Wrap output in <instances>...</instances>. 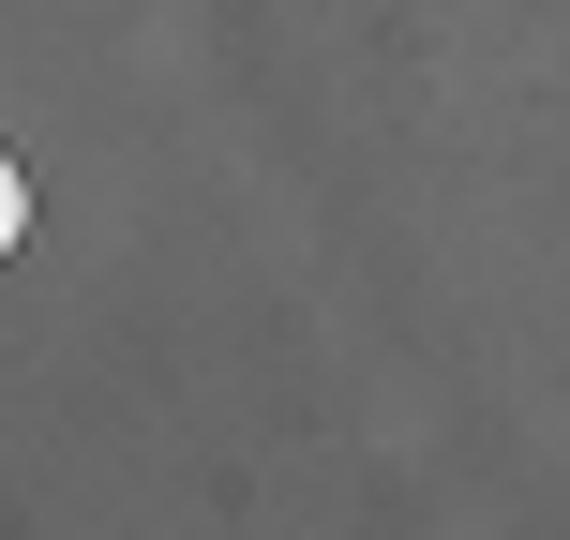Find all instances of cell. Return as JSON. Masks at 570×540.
Instances as JSON below:
<instances>
[{"mask_svg":"<svg viewBox=\"0 0 570 540\" xmlns=\"http://www.w3.org/2000/svg\"><path fill=\"white\" fill-rule=\"evenodd\" d=\"M30 240V180H16V150H0V256Z\"/></svg>","mask_w":570,"mask_h":540,"instance_id":"cell-1","label":"cell"}]
</instances>
